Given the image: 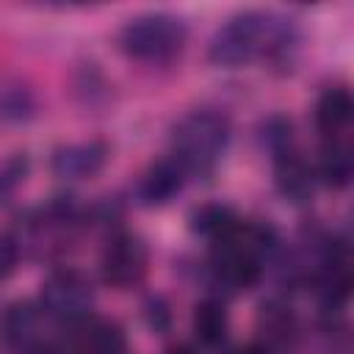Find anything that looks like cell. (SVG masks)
I'll return each mask as SVG.
<instances>
[{
  "label": "cell",
  "instance_id": "1",
  "mask_svg": "<svg viewBox=\"0 0 354 354\" xmlns=\"http://www.w3.org/2000/svg\"><path fill=\"white\" fill-rule=\"evenodd\" d=\"M293 25L263 11H243L216 30L207 58L216 66H238L257 53H285L293 44Z\"/></svg>",
  "mask_w": 354,
  "mask_h": 354
},
{
  "label": "cell",
  "instance_id": "2",
  "mask_svg": "<svg viewBox=\"0 0 354 354\" xmlns=\"http://www.w3.org/2000/svg\"><path fill=\"white\" fill-rule=\"evenodd\" d=\"M230 141V122L216 111L188 113L171 133L174 160L185 174H207Z\"/></svg>",
  "mask_w": 354,
  "mask_h": 354
},
{
  "label": "cell",
  "instance_id": "3",
  "mask_svg": "<svg viewBox=\"0 0 354 354\" xmlns=\"http://www.w3.org/2000/svg\"><path fill=\"white\" fill-rule=\"evenodd\" d=\"M185 22L171 14H144L119 30V47L138 61H166L185 44Z\"/></svg>",
  "mask_w": 354,
  "mask_h": 354
},
{
  "label": "cell",
  "instance_id": "4",
  "mask_svg": "<svg viewBox=\"0 0 354 354\" xmlns=\"http://www.w3.org/2000/svg\"><path fill=\"white\" fill-rule=\"evenodd\" d=\"M41 313L66 324H77L86 318L91 307V285L88 279L75 268H61L47 277L39 296Z\"/></svg>",
  "mask_w": 354,
  "mask_h": 354
},
{
  "label": "cell",
  "instance_id": "5",
  "mask_svg": "<svg viewBox=\"0 0 354 354\" xmlns=\"http://www.w3.org/2000/svg\"><path fill=\"white\" fill-rule=\"evenodd\" d=\"M147 274V246L138 235H116L102 252V277L108 285L130 288Z\"/></svg>",
  "mask_w": 354,
  "mask_h": 354
},
{
  "label": "cell",
  "instance_id": "6",
  "mask_svg": "<svg viewBox=\"0 0 354 354\" xmlns=\"http://www.w3.org/2000/svg\"><path fill=\"white\" fill-rule=\"evenodd\" d=\"M108 160V147L102 141H83V144H66L53 152V171L61 180H86L97 174Z\"/></svg>",
  "mask_w": 354,
  "mask_h": 354
},
{
  "label": "cell",
  "instance_id": "7",
  "mask_svg": "<svg viewBox=\"0 0 354 354\" xmlns=\"http://www.w3.org/2000/svg\"><path fill=\"white\" fill-rule=\"evenodd\" d=\"M185 180H188V174H185V169H183L174 158L158 160V163L141 177L138 196H141V202L149 205V207L166 205V202H171V199L183 191Z\"/></svg>",
  "mask_w": 354,
  "mask_h": 354
},
{
  "label": "cell",
  "instance_id": "8",
  "mask_svg": "<svg viewBox=\"0 0 354 354\" xmlns=\"http://www.w3.org/2000/svg\"><path fill=\"white\" fill-rule=\"evenodd\" d=\"M277 188L290 202H304L313 194V174L307 163L296 152H285L277 158Z\"/></svg>",
  "mask_w": 354,
  "mask_h": 354
},
{
  "label": "cell",
  "instance_id": "9",
  "mask_svg": "<svg viewBox=\"0 0 354 354\" xmlns=\"http://www.w3.org/2000/svg\"><path fill=\"white\" fill-rule=\"evenodd\" d=\"M351 119V94L346 88H329L321 94L315 105V124L321 133L335 136L340 133Z\"/></svg>",
  "mask_w": 354,
  "mask_h": 354
},
{
  "label": "cell",
  "instance_id": "10",
  "mask_svg": "<svg viewBox=\"0 0 354 354\" xmlns=\"http://www.w3.org/2000/svg\"><path fill=\"white\" fill-rule=\"evenodd\" d=\"M36 113V97L22 80H0V122L19 124Z\"/></svg>",
  "mask_w": 354,
  "mask_h": 354
},
{
  "label": "cell",
  "instance_id": "11",
  "mask_svg": "<svg viewBox=\"0 0 354 354\" xmlns=\"http://www.w3.org/2000/svg\"><path fill=\"white\" fill-rule=\"evenodd\" d=\"M191 227H194V232H199V235H205V238L221 243V241H227L241 224H238L235 213H232L227 205H202L199 210H194Z\"/></svg>",
  "mask_w": 354,
  "mask_h": 354
},
{
  "label": "cell",
  "instance_id": "12",
  "mask_svg": "<svg viewBox=\"0 0 354 354\" xmlns=\"http://www.w3.org/2000/svg\"><path fill=\"white\" fill-rule=\"evenodd\" d=\"M194 332L199 343L218 346L227 337V310L218 299H205L194 310Z\"/></svg>",
  "mask_w": 354,
  "mask_h": 354
},
{
  "label": "cell",
  "instance_id": "13",
  "mask_svg": "<svg viewBox=\"0 0 354 354\" xmlns=\"http://www.w3.org/2000/svg\"><path fill=\"white\" fill-rule=\"evenodd\" d=\"M83 348H86V354H124L127 337H124L119 324L94 321L83 332Z\"/></svg>",
  "mask_w": 354,
  "mask_h": 354
},
{
  "label": "cell",
  "instance_id": "14",
  "mask_svg": "<svg viewBox=\"0 0 354 354\" xmlns=\"http://www.w3.org/2000/svg\"><path fill=\"white\" fill-rule=\"evenodd\" d=\"M39 313L30 304H11L0 318V332L11 343H28L36 332Z\"/></svg>",
  "mask_w": 354,
  "mask_h": 354
},
{
  "label": "cell",
  "instance_id": "15",
  "mask_svg": "<svg viewBox=\"0 0 354 354\" xmlns=\"http://www.w3.org/2000/svg\"><path fill=\"white\" fill-rule=\"evenodd\" d=\"M321 177L335 185V188H343L351 177V155L346 147L340 144H332L324 149V158H321Z\"/></svg>",
  "mask_w": 354,
  "mask_h": 354
},
{
  "label": "cell",
  "instance_id": "16",
  "mask_svg": "<svg viewBox=\"0 0 354 354\" xmlns=\"http://www.w3.org/2000/svg\"><path fill=\"white\" fill-rule=\"evenodd\" d=\"M263 144L268 147V152H274V158H279L285 152H293L290 149V144H293V124H290V119L271 116L263 124Z\"/></svg>",
  "mask_w": 354,
  "mask_h": 354
},
{
  "label": "cell",
  "instance_id": "17",
  "mask_svg": "<svg viewBox=\"0 0 354 354\" xmlns=\"http://www.w3.org/2000/svg\"><path fill=\"white\" fill-rule=\"evenodd\" d=\"M25 174H28V158L22 152L0 163V202H6V196L14 194V188L25 180Z\"/></svg>",
  "mask_w": 354,
  "mask_h": 354
},
{
  "label": "cell",
  "instance_id": "18",
  "mask_svg": "<svg viewBox=\"0 0 354 354\" xmlns=\"http://www.w3.org/2000/svg\"><path fill=\"white\" fill-rule=\"evenodd\" d=\"M147 321H149V326H152L155 332H160V335L169 329L171 313H169V304H166L160 296H152V299L147 301Z\"/></svg>",
  "mask_w": 354,
  "mask_h": 354
},
{
  "label": "cell",
  "instance_id": "19",
  "mask_svg": "<svg viewBox=\"0 0 354 354\" xmlns=\"http://www.w3.org/2000/svg\"><path fill=\"white\" fill-rule=\"evenodd\" d=\"M17 243L11 238H0V277H6L17 266Z\"/></svg>",
  "mask_w": 354,
  "mask_h": 354
},
{
  "label": "cell",
  "instance_id": "20",
  "mask_svg": "<svg viewBox=\"0 0 354 354\" xmlns=\"http://www.w3.org/2000/svg\"><path fill=\"white\" fill-rule=\"evenodd\" d=\"M169 354H191V351H188V348H185V346H180V348H171V351H169Z\"/></svg>",
  "mask_w": 354,
  "mask_h": 354
},
{
  "label": "cell",
  "instance_id": "21",
  "mask_svg": "<svg viewBox=\"0 0 354 354\" xmlns=\"http://www.w3.org/2000/svg\"><path fill=\"white\" fill-rule=\"evenodd\" d=\"M238 354H260L257 348H246V351H238Z\"/></svg>",
  "mask_w": 354,
  "mask_h": 354
}]
</instances>
